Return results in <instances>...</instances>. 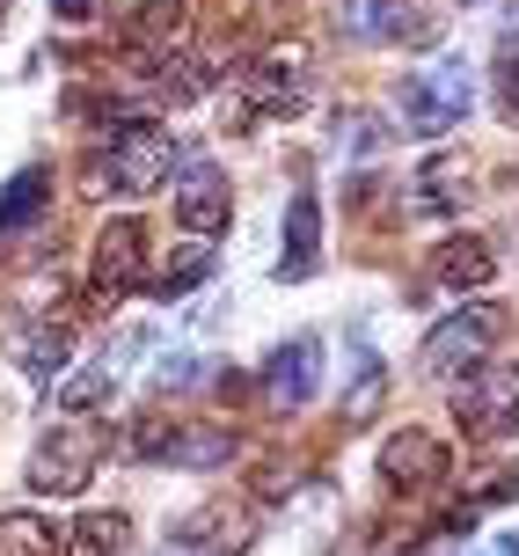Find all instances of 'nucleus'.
I'll return each instance as SVG.
<instances>
[{"label": "nucleus", "instance_id": "f257e3e1", "mask_svg": "<svg viewBox=\"0 0 519 556\" xmlns=\"http://www.w3.org/2000/svg\"><path fill=\"white\" fill-rule=\"evenodd\" d=\"M176 162H183L176 132H162L154 117H125V125H110V139L96 147L88 176L103 184V198H147L176 176Z\"/></svg>", "mask_w": 519, "mask_h": 556}, {"label": "nucleus", "instance_id": "f03ea898", "mask_svg": "<svg viewBox=\"0 0 519 556\" xmlns=\"http://www.w3.org/2000/svg\"><path fill=\"white\" fill-rule=\"evenodd\" d=\"M96 462H103V432L96 425H52L37 440V454H29V491L74 498L81 483H96Z\"/></svg>", "mask_w": 519, "mask_h": 556}, {"label": "nucleus", "instance_id": "7ed1b4c3", "mask_svg": "<svg viewBox=\"0 0 519 556\" xmlns=\"http://www.w3.org/2000/svg\"><path fill=\"white\" fill-rule=\"evenodd\" d=\"M468 111H476V74H468L461 59H439V66L410 74V88H403V117H410V132H425V139L454 132Z\"/></svg>", "mask_w": 519, "mask_h": 556}, {"label": "nucleus", "instance_id": "20e7f679", "mask_svg": "<svg viewBox=\"0 0 519 556\" xmlns=\"http://www.w3.org/2000/svg\"><path fill=\"white\" fill-rule=\"evenodd\" d=\"M307 103V52H271L256 59L249 74H235V117L242 125H256V117H293Z\"/></svg>", "mask_w": 519, "mask_h": 556}, {"label": "nucleus", "instance_id": "39448f33", "mask_svg": "<svg viewBox=\"0 0 519 556\" xmlns=\"http://www.w3.org/2000/svg\"><path fill=\"white\" fill-rule=\"evenodd\" d=\"M139 278H147V227L110 220L103 235H96V264H88V307L110 315L125 293H139Z\"/></svg>", "mask_w": 519, "mask_h": 556}, {"label": "nucleus", "instance_id": "423d86ee", "mask_svg": "<svg viewBox=\"0 0 519 556\" xmlns=\"http://www.w3.org/2000/svg\"><path fill=\"white\" fill-rule=\"evenodd\" d=\"M491 352H497V307H454L446 323H432V337H425L417 359L432 366L439 381H461V374H476Z\"/></svg>", "mask_w": 519, "mask_h": 556}, {"label": "nucleus", "instance_id": "0eeeda50", "mask_svg": "<svg viewBox=\"0 0 519 556\" xmlns=\"http://www.w3.org/2000/svg\"><path fill=\"white\" fill-rule=\"evenodd\" d=\"M454 417H461L476 440H505V432H519V366L483 359L476 374H461V389H454Z\"/></svg>", "mask_w": 519, "mask_h": 556}, {"label": "nucleus", "instance_id": "6e6552de", "mask_svg": "<svg viewBox=\"0 0 519 556\" xmlns=\"http://www.w3.org/2000/svg\"><path fill=\"white\" fill-rule=\"evenodd\" d=\"M381 476L395 491H432V483H446V440L425 432V425L395 432V440L381 446Z\"/></svg>", "mask_w": 519, "mask_h": 556}, {"label": "nucleus", "instance_id": "1a4fd4ad", "mask_svg": "<svg viewBox=\"0 0 519 556\" xmlns=\"http://www.w3.org/2000/svg\"><path fill=\"white\" fill-rule=\"evenodd\" d=\"M315 389H322V344H315V337L278 344L271 366H264V403H271V410H301Z\"/></svg>", "mask_w": 519, "mask_h": 556}, {"label": "nucleus", "instance_id": "9d476101", "mask_svg": "<svg viewBox=\"0 0 519 556\" xmlns=\"http://www.w3.org/2000/svg\"><path fill=\"white\" fill-rule=\"evenodd\" d=\"M132 454H154V462H183V469H213L235 454V432H213V425H147L132 432Z\"/></svg>", "mask_w": 519, "mask_h": 556}, {"label": "nucleus", "instance_id": "9b49d317", "mask_svg": "<svg viewBox=\"0 0 519 556\" xmlns=\"http://www.w3.org/2000/svg\"><path fill=\"white\" fill-rule=\"evenodd\" d=\"M249 528H256V513H242V505H205L198 520L176 528L168 556H242L249 549Z\"/></svg>", "mask_w": 519, "mask_h": 556}, {"label": "nucleus", "instance_id": "f8f14e48", "mask_svg": "<svg viewBox=\"0 0 519 556\" xmlns=\"http://www.w3.org/2000/svg\"><path fill=\"white\" fill-rule=\"evenodd\" d=\"M235 213V198H227V176L213 162H183V184H176V220L191 227V235H219Z\"/></svg>", "mask_w": 519, "mask_h": 556}, {"label": "nucleus", "instance_id": "ddd939ff", "mask_svg": "<svg viewBox=\"0 0 519 556\" xmlns=\"http://www.w3.org/2000/svg\"><path fill=\"white\" fill-rule=\"evenodd\" d=\"M344 15V37H358V45H403V37H417V0H344L337 8Z\"/></svg>", "mask_w": 519, "mask_h": 556}, {"label": "nucleus", "instance_id": "4468645a", "mask_svg": "<svg viewBox=\"0 0 519 556\" xmlns=\"http://www.w3.org/2000/svg\"><path fill=\"white\" fill-rule=\"evenodd\" d=\"M8 352H15V366H23L29 381H52L59 366H66V352H74V337H66V323H15Z\"/></svg>", "mask_w": 519, "mask_h": 556}, {"label": "nucleus", "instance_id": "2eb2a0df", "mask_svg": "<svg viewBox=\"0 0 519 556\" xmlns=\"http://www.w3.org/2000/svg\"><path fill=\"white\" fill-rule=\"evenodd\" d=\"M315 256H322V205L315 198H293V213H286V264H278V278H307L315 271Z\"/></svg>", "mask_w": 519, "mask_h": 556}, {"label": "nucleus", "instance_id": "dca6fc26", "mask_svg": "<svg viewBox=\"0 0 519 556\" xmlns=\"http://www.w3.org/2000/svg\"><path fill=\"white\" fill-rule=\"evenodd\" d=\"M491 271H497V256L483 235H454L439 250V286H491Z\"/></svg>", "mask_w": 519, "mask_h": 556}, {"label": "nucleus", "instance_id": "f3484780", "mask_svg": "<svg viewBox=\"0 0 519 556\" xmlns=\"http://www.w3.org/2000/svg\"><path fill=\"white\" fill-rule=\"evenodd\" d=\"M45 191H52V176H45V168H23V176L8 184V198H0V242H15L23 227H37V213H45Z\"/></svg>", "mask_w": 519, "mask_h": 556}, {"label": "nucleus", "instance_id": "a211bd4d", "mask_svg": "<svg viewBox=\"0 0 519 556\" xmlns=\"http://www.w3.org/2000/svg\"><path fill=\"white\" fill-rule=\"evenodd\" d=\"M125 542H132V520L125 513H88V520H74L66 556H125Z\"/></svg>", "mask_w": 519, "mask_h": 556}, {"label": "nucleus", "instance_id": "6ab92c4d", "mask_svg": "<svg viewBox=\"0 0 519 556\" xmlns=\"http://www.w3.org/2000/svg\"><path fill=\"white\" fill-rule=\"evenodd\" d=\"M0 556H59V534L37 513H0Z\"/></svg>", "mask_w": 519, "mask_h": 556}, {"label": "nucleus", "instance_id": "aec40b11", "mask_svg": "<svg viewBox=\"0 0 519 556\" xmlns=\"http://www.w3.org/2000/svg\"><path fill=\"white\" fill-rule=\"evenodd\" d=\"M205 271H213V250H183V256L162 271V286H154V293H162V301H183V293H191Z\"/></svg>", "mask_w": 519, "mask_h": 556}, {"label": "nucleus", "instance_id": "412c9836", "mask_svg": "<svg viewBox=\"0 0 519 556\" xmlns=\"http://www.w3.org/2000/svg\"><path fill=\"white\" fill-rule=\"evenodd\" d=\"M497 111L519 117V29L497 37Z\"/></svg>", "mask_w": 519, "mask_h": 556}, {"label": "nucleus", "instance_id": "4be33fe9", "mask_svg": "<svg viewBox=\"0 0 519 556\" xmlns=\"http://www.w3.org/2000/svg\"><path fill=\"white\" fill-rule=\"evenodd\" d=\"M52 15H59V23H88V15H96V0H52Z\"/></svg>", "mask_w": 519, "mask_h": 556}]
</instances>
